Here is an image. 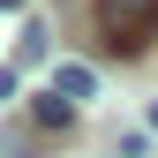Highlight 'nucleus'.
I'll return each instance as SVG.
<instances>
[{"label":"nucleus","instance_id":"f257e3e1","mask_svg":"<svg viewBox=\"0 0 158 158\" xmlns=\"http://www.w3.org/2000/svg\"><path fill=\"white\" fill-rule=\"evenodd\" d=\"M98 30H106L113 53H135L158 30V0H98Z\"/></svg>","mask_w":158,"mask_h":158},{"label":"nucleus","instance_id":"f03ea898","mask_svg":"<svg viewBox=\"0 0 158 158\" xmlns=\"http://www.w3.org/2000/svg\"><path fill=\"white\" fill-rule=\"evenodd\" d=\"M53 90H60L68 106H83V98H98V68L90 60H60L53 68Z\"/></svg>","mask_w":158,"mask_h":158},{"label":"nucleus","instance_id":"7ed1b4c3","mask_svg":"<svg viewBox=\"0 0 158 158\" xmlns=\"http://www.w3.org/2000/svg\"><path fill=\"white\" fill-rule=\"evenodd\" d=\"M30 113H38V128H68L75 121V106H68L60 90H30Z\"/></svg>","mask_w":158,"mask_h":158},{"label":"nucleus","instance_id":"20e7f679","mask_svg":"<svg viewBox=\"0 0 158 158\" xmlns=\"http://www.w3.org/2000/svg\"><path fill=\"white\" fill-rule=\"evenodd\" d=\"M45 53H53V30H45V23L30 15V23H23V68H38Z\"/></svg>","mask_w":158,"mask_h":158},{"label":"nucleus","instance_id":"39448f33","mask_svg":"<svg viewBox=\"0 0 158 158\" xmlns=\"http://www.w3.org/2000/svg\"><path fill=\"white\" fill-rule=\"evenodd\" d=\"M8 98H15V68H0V106H8Z\"/></svg>","mask_w":158,"mask_h":158},{"label":"nucleus","instance_id":"423d86ee","mask_svg":"<svg viewBox=\"0 0 158 158\" xmlns=\"http://www.w3.org/2000/svg\"><path fill=\"white\" fill-rule=\"evenodd\" d=\"M151 135H158V98H151Z\"/></svg>","mask_w":158,"mask_h":158},{"label":"nucleus","instance_id":"0eeeda50","mask_svg":"<svg viewBox=\"0 0 158 158\" xmlns=\"http://www.w3.org/2000/svg\"><path fill=\"white\" fill-rule=\"evenodd\" d=\"M0 8H30V0H0Z\"/></svg>","mask_w":158,"mask_h":158}]
</instances>
